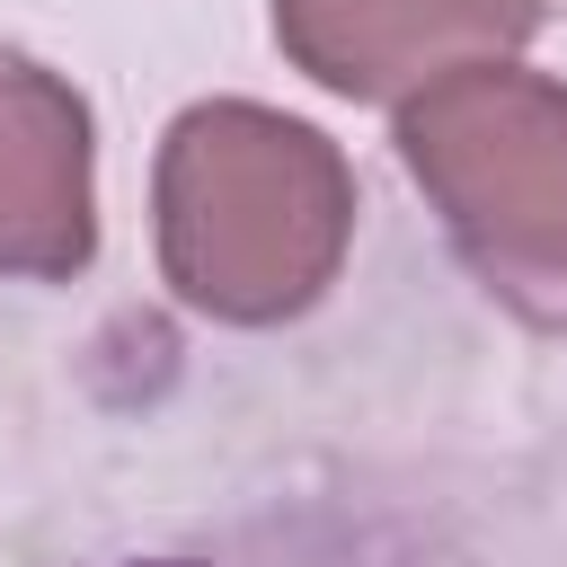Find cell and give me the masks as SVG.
Returning a JSON list of instances; mask_svg holds the SVG:
<instances>
[{"mask_svg":"<svg viewBox=\"0 0 567 567\" xmlns=\"http://www.w3.org/2000/svg\"><path fill=\"white\" fill-rule=\"evenodd\" d=\"M540 0H275V44L337 97H416L470 62H505Z\"/></svg>","mask_w":567,"mask_h":567,"instance_id":"cell-3","label":"cell"},{"mask_svg":"<svg viewBox=\"0 0 567 567\" xmlns=\"http://www.w3.org/2000/svg\"><path fill=\"white\" fill-rule=\"evenodd\" d=\"M151 567H186V558H151Z\"/></svg>","mask_w":567,"mask_h":567,"instance_id":"cell-5","label":"cell"},{"mask_svg":"<svg viewBox=\"0 0 567 567\" xmlns=\"http://www.w3.org/2000/svg\"><path fill=\"white\" fill-rule=\"evenodd\" d=\"M399 159L470 275L514 319L567 328V89L514 62H470L399 97Z\"/></svg>","mask_w":567,"mask_h":567,"instance_id":"cell-2","label":"cell"},{"mask_svg":"<svg viewBox=\"0 0 567 567\" xmlns=\"http://www.w3.org/2000/svg\"><path fill=\"white\" fill-rule=\"evenodd\" d=\"M354 239V177L301 115L213 97L159 142V275L186 310L275 328L310 310Z\"/></svg>","mask_w":567,"mask_h":567,"instance_id":"cell-1","label":"cell"},{"mask_svg":"<svg viewBox=\"0 0 567 567\" xmlns=\"http://www.w3.org/2000/svg\"><path fill=\"white\" fill-rule=\"evenodd\" d=\"M89 248V106L62 71L0 53V275H80Z\"/></svg>","mask_w":567,"mask_h":567,"instance_id":"cell-4","label":"cell"}]
</instances>
